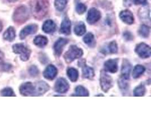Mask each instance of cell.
I'll return each mask as SVG.
<instances>
[{
    "mask_svg": "<svg viewBox=\"0 0 151 113\" xmlns=\"http://www.w3.org/2000/svg\"><path fill=\"white\" fill-rule=\"evenodd\" d=\"M30 7L31 13L35 18L41 19L48 13L49 3L47 0H32Z\"/></svg>",
    "mask_w": 151,
    "mask_h": 113,
    "instance_id": "obj_1",
    "label": "cell"
},
{
    "mask_svg": "<svg viewBox=\"0 0 151 113\" xmlns=\"http://www.w3.org/2000/svg\"><path fill=\"white\" fill-rule=\"evenodd\" d=\"M29 17V10L25 6L17 7L13 14V21L18 24H22L27 21Z\"/></svg>",
    "mask_w": 151,
    "mask_h": 113,
    "instance_id": "obj_2",
    "label": "cell"
},
{
    "mask_svg": "<svg viewBox=\"0 0 151 113\" xmlns=\"http://www.w3.org/2000/svg\"><path fill=\"white\" fill-rule=\"evenodd\" d=\"M83 51L77 46L72 45L70 46L69 50L65 53L64 58L68 63H70L74 60L82 56Z\"/></svg>",
    "mask_w": 151,
    "mask_h": 113,
    "instance_id": "obj_3",
    "label": "cell"
},
{
    "mask_svg": "<svg viewBox=\"0 0 151 113\" xmlns=\"http://www.w3.org/2000/svg\"><path fill=\"white\" fill-rule=\"evenodd\" d=\"M13 50L14 53L20 54V58L23 61H27L31 55V50L23 44H15L13 45Z\"/></svg>",
    "mask_w": 151,
    "mask_h": 113,
    "instance_id": "obj_4",
    "label": "cell"
},
{
    "mask_svg": "<svg viewBox=\"0 0 151 113\" xmlns=\"http://www.w3.org/2000/svg\"><path fill=\"white\" fill-rule=\"evenodd\" d=\"M100 83L102 90L104 92H107L112 87L113 80L109 75L106 74L104 71H101Z\"/></svg>",
    "mask_w": 151,
    "mask_h": 113,
    "instance_id": "obj_5",
    "label": "cell"
},
{
    "mask_svg": "<svg viewBox=\"0 0 151 113\" xmlns=\"http://www.w3.org/2000/svg\"><path fill=\"white\" fill-rule=\"evenodd\" d=\"M135 52L140 58H147L151 56V48L147 44L142 42L137 45L135 48Z\"/></svg>",
    "mask_w": 151,
    "mask_h": 113,
    "instance_id": "obj_6",
    "label": "cell"
},
{
    "mask_svg": "<svg viewBox=\"0 0 151 113\" xmlns=\"http://www.w3.org/2000/svg\"><path fill=\"white\" fill-rule=\"evenodd\" d=\"M19 92L24 96H35L34 84L26 82L21 85Z\"/></svg>",
    "mask_w": 151,
    "mask_h": 113,
    "instance_id": "obj_7",
    "label": "cell"
},
{
    "mask_svg": "<svg viewBox=\"0 0 151 113\" xmlns=\"http://www.w3.org/2000/svg\"><path fill=\"white\" fill-rule=\"evenodd\" d=\"M69 83L64 78H59L55 82V90L59 93H65L69 90Z\"/></svg>",
    "mask_w": 151,
    "mask_h": 113,
    "instance_id": "obj_8",
    "label": "cell"
},
{
    "mask_svg": "<svg viewBox=\"0 0 151 113\" xmlns=\"http://www.w3.org/2000/svg\"><path fill=\"white\" fill-rule=\"evenodd\" d=\"M35 96H40L45 94L49 89V85L44 81H39L34 84Z\"/></svg>",
    "mask_w": 151,
    "mask_h": 113,
    "instance_id": "obj_9",
    "label": "cell"
},
{
    "mask_svg": "<svg viewBox=\"0 0 151 113\" xmlns=\"http://www.w3.org/2000/svg\"><path fill=\"white\" fill-rule=\"evenodd\" d=\"M101 13L96 8H91L90 9L87 14V21L91 24H94L97 21H99L101 18Z\"/></svg>",
    "mask_w": 151,
    "mask_h": 113,
    "instance_id": "obj_10",
    "label": "cell"
},
{
    "mask_svg": "<svg viewBox=\"0 0 151 113\" xmlns=\"http://www.w3.org/2000/svg\"><path fill=\"white\" fill-rule=\"evenodd\" d=\"M38 29V26L36 24H29L23 28L19 34L21 40L24 39L27 36L35 34Z\"/></svg>",
    "mask_w": 151,
    "mask_h": 113,
    "instance_id": "obj_11",
    "label": "cell"
},
{
    "mask_svg": "<svg viewBox=\"0 0 151 113\" xmlns=\"http://www.w3.org/2000/svg\"><path fill=\"white\" fill-rule=\"evenodd\" d=\"M79 66L82 67L83 77L84 78L88 79H92L95 76L94 70L92 68L87 66L85 62H83V59L80 61L79 63H78Z\"/></svg>",
    "mask_w": 151,
    "mask_h": 113,
    "instance_id": "obj_12",
    "label": "cell"
},
{
    "mask_svg": "<svg viewBox=\"0 0 151 113\" xmlns=\"http://www.w3.org/2000/svg\"><path fill=\"white\" fill-rule=\"evenodd\" d=\"M105 70L107 72L115 73L118 71V59H110L106 61L104 64Z\"/></svg>",
    "mask_w": 151,
    "mask_h": 113,
    "instance_id": "obj_13",
    "label": "cell"
},
{
    "mask_svg": "<svg viewBox=\"0 0 151 113\" xmlns=\"http://www.w3.org/2000/svg\"><path fill=\"white\" fill-rule=\"evenodd\" d=\"M57 74V69L54 65L50 64L44 71L43 75L44 78L49 80H52L56 77Z\"/></svg>",
    "mask_w": 151,
    "mask_h": 113,
    "instance_id": "obj_14",
    "label": "cell"
},
{
    "mask_svg": "<svg viewBox=\"0 0 151 113\" xmlns=\"http://www.w3.org/2000/svg\"><path fill=\"white\" fill-rule=\"evenodd\" d=\"M68 40L66 39L60 38L54 45V51L57 56H60L63 49V47L68 44Z\"/></svg>",
    "mask_w": 151,
    "mask_h": 113,
    "instance_id": "obj_15",
    "label": "cell"
},
{
    "mask_svg": "<svg viewBox=\"0 0 151 113\" xmlns=\"http://www.w3.org/2000/svg\"><path fill=\"white\" fill-rule=\"evenodd\" d=\"M119 17L122 21L129 25L132 24L134 21L133 14L129 10L122 11L119 14Z\"/></svg>",
    "mask_w": 151,
    "mask_h": 113,
    "instance_id": "obj_16",
    "label": "cell"
},
{
    "mask_svg": "<svg viewBox=\"0 0 151 113\" xmlns=\"http://www.w3.org/2000/svg\"><path fill=\"white\" fill-rule=\"evenodd\" d=\"M131 70V64L129 61L127 59H124L122 69H121V75L122 78L129 79L130 74Z\"/></svg>",
    "mask_w": 151,
    "mask_h": 113,
    "instance_id": "obj_17",
    "label": "cell"
},
{
    "mask_svg": "<svg viewBox=\"0 0 151 113\" xmlns=\"http://www.w3.org/2000/svg\"><path fill=\"white\" fill-rule=\"evenodd\" d=\"M71 23L70 19L68 18H65L61 23L60 32L65 35H69L71 33Z\"/></svg>",
    "mask_w": 151,
    "mask_h": 113,
    "instance_id": "obj_18",
    "label": "cell"
},
{
    "mask_svg": "<svg viewBox=\"0 0 151 113\" xmlns=\"http://www.w3.org/2000/svg\"><path fill=\"white\" fill-rule=\"evenodd\" d=\"M42 29L45 33L51 34L55 31L56 25L52 20H47L44 23Z\"/></svg>",
    "mask_w": 151,
    "mask_h": 113,
    "instance_id": "obj_19",
    "label": "cell"
},
{
    "mask_svg": "<svg viewBox=\"0 0 151 113\" xmlns=\"http://www.w3.org/2000/svg\"><path fill=\"white\" fill-rule=\"evenodd\" d=\"M16 36L15 30L14 27L10 26L5 31L3 35L4 39L8 41H13Z\"/></svg>",
    "mask_w": 151,
    "mask_h": 113,
    "instance_id": "obj_20",
    "label": "cell"
},
{
    "mask_svg": "<svg viewBox=\"0 0 151 113\" xmlns=\"http://www.w3.org/2000/svg\"><path fill=\"white\" fill-rule=\"evenodd\" d=\"M48 42V39L44 36H37L34 40L35 45L40 48H43L45 46L47 45Z\"/></svg>",
    "mask_w": 151,
    "mask_h": 113,
    "instance_id": "obj_21",
    "label": "cell"
},
{
    "mask_svg": "<svg viewBox=\"0 0 151 113\" xmlns=\"http://www.w3.org/2000/svg\"><path fill=\"white\" fill-rule=\"evenodd\" d=\"M67 75L70 80L73 82H76L77 81L79 77V72L78 70L73 67L69 68L67 71Z\"/></svg>",
    "mask_w": 151,
    "mask_h": 113,
    "instance_id": "obj_22",
    "label": "cell"
},
{
    "mask_svg": "<svg viewBox=\"0 0 151 113\" xmlns=\"http://www.w3.org/2000/svg\"><path fill=\"white\" fill-rule=\"evenodd\" d=\"M76 94H73L72 96H86V97L89 96L88 91L82 85H79L76 87Z\"/></svg>",
    "mask_w": 151,
    "mask_h": 113,
    "instance_id": "obj_23",
    "label": "cell"
},
{
    "mask_svg": "<svg viewBox=\"0 0 151 113\" xmlns=\"http://www.w3.org/2000/svg\"><path fill=\"white\" fill-rule=\"evenodd\" d=\"M145 70V69L144 66L140 64L137 65L133 70L132 77L135 79L140 77L144 73Z\"/></svg>",
    "mask_w": 151,
    "mask_h": 113,
    "instance_id": "obj_24",
    "label": "cell"
},
{
    "mask_svg": "<svg viewBox=\"0 0 151 113\" xmlns=\"http://www.w3.org/2000/svg\"><path fill=\"white\" fill-rule=\"evenodd\" d=\"M86 28L85 24L81 22L76 24L74 28V32L77 36H82L86 33Z\"/></svg>",
    "mask_w": 151,
    "mask_h": 113,
    "instance_id": "obj_25",
    "label": "cell"
},
{
    "mask_svg": "<svg viewBox=\"0 0 151 113\" xmlns=\"http://www.w3.org/2000/svg\"><path fill=\"white\" fill-rule=\"evenodd\" d=\"M83 41L89 46H93L95 44L94 35L92 33H88L84 37Z\"/></svg>",
    "mask_w": 151,
    "mask_h": 113,
    "instance_id": "obj_26",
    "label": "cell"
},
{
    "mask_svg": "<svg viewBox=\"0 0 151 113\" xmlns=\"http://www.w3.org/2000/svg\"><path fill=\"white\" fill-rule=\"evenodd\" d=\"M150 34V28L147 25L143 24L139 29V34L141 37L144 38L148 37Z\"/></svg>",
    "mask_w": 151,
    "mask_h": 113,
    "instance_id": "obj_27",
    "label": "cell"
},
{
    "mask_svg": "<svg viewBox=\"0 0 151 113\" xmlns=\"http://www.w3.org/2000/svg\"><path fill=\"white\" fill-rule=\"evenodd\" d=\"M68 2V0H55V6L57 10L61 11L65 9Z\"/></svg>",
    "mask_w": 151,
    "mask_h": 113,
    "instance_id": "obj_28",
    "label": "cell"
},
{
    "mask_svg": "<svg viewBox=\"0 0 151 113\" xmlns=\"http://www.w3.org/2000/svg\"><path fill=\"white\" fill-rule=\"evenodd\" d=\"M145 92H146V89L144 85H140L135 89L134 91V96L136 97H142V96H144Z\"/></svg>",
    "mask_w": 151,
    "mask_h": 113,
    "instance_id": "obj_29",
    "label": "cell"
},
{
    "mask_svg": "<svg viewBox=\"0 0 151 113\" xmlns=\"http://www.w3.org/2000/svg\"><path fill=\"white\" fill-rule=\"evenodd\" d=\"M1 94L2 96H5V97L16 96L13 89L9 87L3 89L1 92Z\"/></svg>",
    "mask_w": 151,
    "mask_h": 113,
    "instance_id": "obj_30",
    "label": "cell"
},
{
    "mask_svg": "<svg viewBox=\"0 0 151 113\" xmlns=\"http://www.w3.org/2000/svg\"><path fill=\"white\" fill-rule=\"evenodd\" d=\"M128 80L129 79H125V78H120L118 80V85L119 88L122 89V90H126L128 88Z\"/></svg>",
    "mask_w": 151,
    "mask_h": 113,
    "instance_id": "obj_31",
    "label": "cell"
},
{
    "mask_svg": "<svg viewBox=\"0 0 151 113\" xmlns=\"http://www.w3.org/2000/svg\"><path fill=\"white\" fill-rule=\"evenodd\" d=\"M108 49L109 53L111 54H115L118 52V46L115 41H113L109 43L108 46Z\"/></svg>",
    "mask_w": 151,
    "mask_h": 113,
    "instance_id": "obj_32",
    "label": "cell"
},
{
    "mask_svg": "<svg viewBox=\"0 0 151 113\" xmlns=\"http://www.w3.org/2000/svg\"><path fill=\"white\" fill-rule=\"evenodd\" d=\"M87 10V7L86 5L82 3L78 4L76 6V11L78 14H83L85 13Z\"/></svg>",
    "mask_w": 151,
    "mask_h": 113,
    "instance_id": "obj_33",
    "label": "cell"
},
{
    "mask_svg": "<svg viewBox=\"0 0 151 113\" xmlns=\"http://www.w3.org/2000/svg\"><path fill=\"white\" fill-rule=\"evenodd\" d=\"M28 71L30 75L33 77L37 76V75L39 74V70L37 68V67L35 66H32L31 67H30Z\"/></svg>",
    "mask_w": 151,
    "mask_h": 113,
    "instance_id": "obj_34",
    "label": "cell"
},
{
    "mask_svg": "<svg viewBox=\"0 0 151 113\" xmlns=\"http://www.w3.org/2000/svg\"><path fill=\"white\" fill-rule=\"evenodd\" d=\"M124 36L125 37V39H126V40H132V38H133L132 35L131 34L130 32H124Z\"/></svg>",
    "mask_w": 151,
    "mask_h": 113,
    "instance_id": "obj_35",
    "label": "cell"
},
{
    "mask_svg": "<svg viewBox=\"0 0 151 113\" xmlns=\"http://www.w3.org/2000/svg\"><path fill=\"white\" fill-rule=\"evenodd\" d=\"M136 5H146L147 0H134Z\"/></svg>",
    "mask_w": 151,
    "mask_h": 113,
    "instance_id": "obj_36",
    "label": "cell"
},
{
    "mask_svg": "<svg viewBox=\"0 0 151 113\" xmlns=\"http://www.w3.org/2000/svg\"><path fill=\"white\" fill-rule=\"evenodd\" d=\"M4 54L3 53L2 51H1L0 50V66L2 65V64H3L4 62Z\"/></svg>",
    "mask_w": 151,
    "mask_h": 113,
    "instance_id": "obj_37",
    "label": "cell"
},
{
    "mask_svg": "<svg viewBox=\"0 0 151 113\" xmlns=\"http://www.w3.org/2000/svg\"><path fill=\"white\" fill-rule=\"evenodd\" d=\"M124 3L126 6H129L131 4V0H124Z\"/></svg>",
    "mask_w": 151,
    "mask_h": 113,
    "instance_id": "obj_38",
    "label": "cell"
},
{
    "mask_svg": "<svg viewBox=\"0 0 151 113\" xmlns=\"http://www.w3.org/2000/svg\"><path fill=\"white\" fill-rule=\"evenodd\" d=\"M6 1H7V2H14L18 0H6Z\"/></svg>",
    "mask_w": 151,
    "mask_h": 113,
    "instance_id": "obj_39",
    "label": "cell"
},
{
    "mask_svg": "<svg viewBox=\"0 0 151 113\" xmlns=\"http://www.w3.org/2000/svg\"><path fill=\"white\" fill-rule=\"evenodd\" d=\"M2 24L1 21H0V32L2 31Z\"/></svg>",
    "mask_w": 151,
    "mask_h": 113,
    "instance_id": "obj_40",
    "label": "cell"
},
{
    "mask_svg": "<svg viewBox=\"0 0 151 113\" xmlns=\"http://www.w3.org/2000/svg\"><path fill=\"white\" fill-rule=\"evenodd\" d=\"M96 96H104L103 94H98V95H96Z\"/></svg>",
    "mask_w": 151,
    "mask_h": 113,
    "instance_id": "obj_41",
    "label": "cell"
}]
</instances>
